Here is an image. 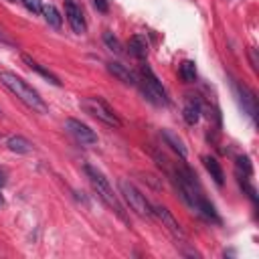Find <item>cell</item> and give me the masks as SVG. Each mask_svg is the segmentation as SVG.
<instances>
[{
  "mask_svg": "<svg viewBox=\"0 0 259 259\" xmlns=\"http://www.w3.org/2000/svg\"><path fill=\"white\" fill-rule=\"evenodd\" d=\"M0 83H2L6 89H10L18 100L26 106V108H30L32 112H37V114H47L49 112V108H47V104L43 102V97L32 89L26 81H22L20 77H16L14 73H10V71H0Z\"/></svg>",
  "mask_w": 259,
  "mask_h": 259,
  "instance_id": "obj_1",
  "label": "cell"
},
{
  "mask_svg": "<svg viewBox=\"0 0 259 259\" xmlns=\"http://www.w3.org/2000/svg\"><path fill=\"white\" fill-rule=\"evenodd\" d=\"M85 172H87V176H89V180H91V184H93V188H95V192L100 194V199L108 205V207H112L118 215H120V219H124L126 221V213H124V207L120 205V201H118V197L114 194V190H112V184L108 182V178L97 170V168H93V166H85Z\"/></svg>",
  "mask_w": 259,
  "mask_h": 259,
  "instance_id": "obj_2",
  "label": "cell"
},
{
  "mask_svg": "<svg viewBox=\"0 0 259 259\" xmlns=\"http://www.w3.org/2000/svg\"><path fill=\"white\" fill-rule=\"evenodd\" d=\"M120 192H122V197H124V201L128 203V207L132 209L136 215H140V217H148V219H152L154 217V209L150 207V203H148V199L144 197V194L130 182V180H120Z\"/></svg>",
  "mask_w": 259,
  "mask_h": 259,
  "instance_id": "obj_3",
  "label": "cell"
},
{
  "mask_svg": "<svg viewBox=\"0 0 259 259\" xmlns=\"http://www.w3.org/2000/svg\"><path fill=\"white\" fill-rule=\"evenodd\" d=\"M81 108L85 114H89L95 120H100L112 128H122V120L116 116V112L102 100V97H85V100H81Z\"/></svg>",
  "mask_w": 259,
  "mask_h": 259,
  "instance_id": "obj_4",
  "label": "cell"
},
{
  "mask_svg": "<svg viewBox=\"0 0 259 259\" xmlns=\"http://www.w3.org/2000/svg\"><path fill=\"white\" fill-rule=\"evenodd\" d=\"M142 93L154 106H166L168 104L166 89L162 87V83L158 81V77L154 75V71L148 67V65L142 67Z\"/></svg>",
  "mask_w": 259,
  "mask_h": 259,
  "instance_id": "obj_5",
  "label": "cell"
},
{
  "mask_svg": "<svg viewBox=\"0 0 259 259\" xmlns=\"http://www.w3.org/2000/svg\"><path fill=\"white\" fill-rule=\"evenodd\" d=\"M65 130L77 140L81 142L83 146H95L97 144V134L93 132V130L89 126H85L83 122L75 120V118H69L67 122H65Z\"/></svg>",
  "mask_w": 259,
  "mask_h": 259,
  "instance_id": "obj_6",
  "label": "cell"
},
{
  "mask_svg": "<svg viewBox=\"0 0 259 259\" xmlns=\"http://www.w3.org/2000/svg\"><path fill=\"white\" fill-rule=\"evenodd\" d=\"M154 215L162 221V225L166 227V229L172 233V237L174 239H178V241H186V235H184V231H182V227L178 225V221L172 217V213L166 209V207H154Z\"/></svg>",
  "mask_w": 259,
  "mask_h": 259,
  "instance_id": "obj_7",
  "label": "cell"
},
{
  "mask_svg": "<svg viewBox=\"0 0 259 259\" xmlns=\"http://www.w3.org/2000/svg\"><path fill=\"white\" fill-rule=\"evenodd\" d=\"M65 16H67V20H69L73 32H77V35H83V32L87 30L83 12H81V8L73 2V0H65Z\"/></svg>",
  "mask_w": 259,
  "mask_h": 259,
  "instance_id": "obj_8",
  "label": "cell"
},
{
  "mask_svg": "<svg viewBox=\"0 0 259 259\" xmlns=\"http://www.w3.org/2000/svg\"><path fill=\"white\" fill-rule=\"evenodd\" d=\"M108 71L116 77V79H120L122 83H126V85H138V77L130 71L126 65H122V63H108Z\"/></svg>",
  "mask_w": 259,
  "mask_h": 259,
  "instance_id": "obj_9",
  "label": "cell"
},
{
  "mask_svg": "<svg viewBox=\"0 0 259 259\" xmlns=\"http://www.w3.org/2000/svg\"><path fill=\"white\" fill-rule=\"evenodd\" d=\"M237 89H239V95H241V106H243V110L247 112L249 118H255V114H257V100H255V93H253L249 87H245V85H239Z\"/></svg>",
  "mask_w": 259,
  "mask_h": 259,
  "instance_id": "obj_10",
  "label": "cell"
},
{
  "mask_svg": "<svg viewBox=\"0 0 259 259\" xmlns=\"http://www.w3.org/2000/svg\"><path fill=\"white\" fill-rule=\"evenodd\" d=\"M128 47H130V53H132L136 59H146V55H148V41H146L144 35H134L132 39H130Z\"/></svg>",
  "mask_w": 259,
  "mask_h": 259,
  "instance_id": "obj_11",
  "label": "cell"
},
{
  "mask_svg": "<svg viewBox=\"0 0 259 259\" xmlns=\"http://www.w3.org/2000/svg\"><path fill=\"white\" fill-rule=\"evenodd\" d=\"M162 138L166 140V144L180 156V158H186V154H188V150H186V146H184V142L172 132V130H162Z\"/></svg>",
  "mask_w": 259,
  "mask_h": 259,
  "instance_id": "obj_12",
  "label": "cell"
},
{
  "mask_svg": "<svg viewBox=\"0 0 259 259\" xmlns=\"http://www.w3.org/2000/svg\"><path fill=\"white\" fill-rule=\"evenodd\" d=\"M182 116H184V120H186V124H190V126H194L199 120H201V104L197 102V100H186V106H184V110H182Z\"/></svg>",
  "mask_w": 259,
  "mask_h": 259,
  "instance_id": "obj_13",
  "label": "cell"
},
{
  "mask_svg": "<svg viewBox=\"0 0 259 259\" xmlns=\"http://www.w3.org/2000/svg\"><path fill=\"white\" fill-rule=\"evenodd\" d=\"M6 146L10 152H16V154H30L32 152V144L22 136H10L6 140Z\"/></svg>",
  "mask_w": 259,
  "mask_h": 259,
  "instance_id": "obj_14",
  "label": "cell"
},
{
  "mask_svg": "<svg viewBox=\"0 0 259 259\" xmlns=\"http://www.w3.org/2000/svg\"><path fill=\"white\" fill-rule=\"evenodd\" d=\"M22 61H24V63L28 65V67H30L32 71H37L39 75H43V77H45V79H47L49 83H53V85H57V87L61 85V81H59V79H57V77H55V75H53L51 71H47V69L43 67V65H39V63H37L35 59H30L28 55H22Z\"/></svg>",
  "mask_w": 259,
  "mask_h": 259,
  "instance_id": "obj_15",
  "label": "cell"
},
{
  "mask_svg": "<svg viewBox=\"0 0 259 259\" xmlns=\"http://www.w3.org/2000/svg\"><path fill=\"white\" fill-rule=\"evenodd\" d=\"M203 162H205V168L209 170V174H211V178L221 186L223 182H225V172H223V168H221V164L215 160V158H211V156H207V158H203Z\"/></svg>",
  "mask_w": 259,
  "mask_h": 259,
  "instance_id": "obj_16",
  "label": "cell"
},
{
  "mask_svg": "<svg viewBox=\"0 0 259 259\" xmlns=\"http://www.w3.org/2000/svg\"><path fill=\"white\" fill-rule=\"evenodd\" d=\"M41 14L45 16V20H47V22H49L53 28H61V22H63V18H61L59 10H57L53 4H45Z\"/></svg>",
  "mask_w": 259,
  "mask_h": 259,
  "instance_id": "obj_17",
  "label": "cell"
},
{
  "mask_svg": "<svg viewBox=\"0 0 259 259\" xmlns=\"http://www.w3.org/2000/svg\"><path fill=\"white\" fill-rule=\"evenodd\" d=\"M180 77L186 81V83H192L194 79H197V65H194V61H184L180 65V69H178Z\"/></svg>",
  "mask_w": 259,
  "mask_h": 259,
  "instance_id": "obj_18",
  "label": "cell"
},
{
  "mask_svg": "<svg viewBox=\"0 0 259 259\" xmlns=\"http://www.w3.org/2000/svg\"><path fill=\"white\" fill-rule=\"evenodd\" d=\"M253 174V166H251V160L247 156H239L237 158V176L249 178Z\"/></svg>",
  "mask_w": 259,
  "mask_h": 259,
  "instance_id": "obj_19",
  "label": "cell"
},
{
  "mask_svg": "<svg viewBox=\"0 0 259 259\" xmlns=\"http://www.w3.org/2000/svg\"><path fill=\"white\" fill-rule=\"evenodd\" d=\"M197 211H201L207 219H211V221H217L219 223V215H217V211H215V207L207 201V199H203L201 197V201H199V207H197Z\"/></svg>",
  "mask_w": 259,
  "mask_h": 259,
  "instance_id": "obj_20",
  "label": "cell"
},
{
  "mask_svg": "<svg viewBox=\"0 0 259 259\" xmlns=\"http://www.w3.org/2000/svg\"><path fill=\"white\" fill-rule=\"evenodd\" d=\"M104 43L108 45V49L110 51H114V53H118V55H122L124 53V49H122V43H120V39L114 35V32H104Z\"/></svg>",
  "mask_w": 259,
  "mask_h": 259,
  "instance_id": "obj_21",
  "label": "cell"
},
{
  "mask_svg": "<svg viewBox=\"0 0 259 259\" xmlns=\"http://www.w3.org/2000/svg\"><path fill=\"white\" fill-rule=\"evenodd\" d=\"M22 6L26 10H30L32 14H41L43 12V4H41V0H20Z\"/></svg>",
  "mask_w": 259,
  "mask_h": 259,
  "instance_id": "obj_22",
  "label": "cell"
},
{
  "mask_svg": "<svg viewBox=\"0 0 259 259\" xmlns=\"http://www.w3.org/2000/svg\"><path fill=\"white\" fill-rule=\"evenodd\" d=\"M93 4H95V8L100 10V12H108V8H110L106 0H93Z\"/></svg>",
  "mask_w": 259,
  "mask_h": 259,
  "instance_id": "obj_23",
  "label": "cell"
},
{
  "mask_svg": "<svg viewBox=\"0 0 259 259\" xmlns=\"http://www.w3.org/2000/svg\"><path fill=\"white\" fill-rule=\"evenodd\" d=\"M0 45H12V41L6 37V32L2 28H0Z\"/></svg>",
  "mask_w": 259,
  "mask_h": 259,
  "instance_id": "obj_24",
  "label": "cell"
},
{
  "mask_svg": "<svg viewBox=\"0 0 259 259\" xmlns=\"http://www.w3.org/2000/svg\"><path fill=\"white\" fill-rule=\"evenodd\" d=\"M6 182H8V174H6L4 168H0V188H2Z\"/></svg>",
  "mask_w": 259,
  "mask_h": 259,
  "instance_id": "obj_25",
  "label": "cell"
},
{
  "mask_svg": "<svg viewBox=\"0 0 259 259\" xmlns=\"http://www.w3.org/2000/svg\"><path fill=\"white\" fill-rule=\"evenodd\" d=\"M2 207H4V197L0 194V209H2Z\"/></svg>",
  "mask_w": 259,
  "mask_h": 259,
  "instance_id": "obj_26",
  "label": "cell"
},
{
  "mask_svg": "<svg viewBox=\"0 0 259 259\" xmlns=\"http://www.w3.org/2000/svg\"><path fill=\"white\" fill-rule=\"evenodd\" d=\"M8 2H16V0H8Z\"/></svg>",
  "mask_w": 259,
  "mask_h": 259,
  "instance_id": "obj_27",
  "label": "cell"
},
{
  "mask_svg": "<svg viewBox=\"0 0 259 259\" xmlns=\"http://www.w3.org/2000/svg\"><path fill=\"white\" fill-rule=\"evenodd\" d=\"M0 118H2V110H0Z\"/></svg>",
  "mask_w": 259,
  "mask_h": 259,
  "instance_id": "obj_28",
  "label": "cell"
}]
</instances>
